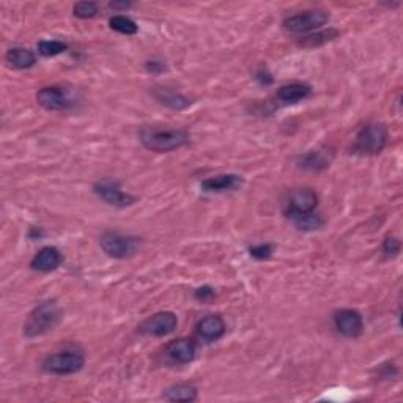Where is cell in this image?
I'll return each mask as SVG.
<instances>
[{"label":"cell","instance_id":"3","mask_svg":"<svg viewBox=\"0 0 403 403\" xmlns=\"http://www.w3.org/2000/svg\"><path fill=\"white\" fill-rule=\"evenodd\" d=\"M388 144V128L383 123H367L356 134L351 150L356 155L372 156L384 150Z\"/></svg>","mask_w":403,"mask_h":403},{"label":"cell","instance_id":"4","mask_svg":"<svg viewBox=\"0 0 403 403\" xmlns=\"http://www.w3.org/2000/svg\"><path fill=\"white\" fill-rule=\"evenodd\" d=\"M100 246L112 259H128L139 252L140 240L135 236L107 232L100 238Z\"/></svg>","mask_w":403,"mask_h":403},{"label":"cell","instance_id":"26","mask_svg":"<svg viewBox=\"0 0 403 403\" xmlns=\"http://www.w3.org/2000/svg\"><path fill=\"white\" fill-rule=\"evenodd\" d=\"M249 254H251V257L257 259V260H265V259L271 257L272 246L271 244H257V246L249 247Z\"/></svg>","mask_w":403,"mask_h":403},{"label":"cell","instance_id":"7","mask_svg":"<svg viewBox=\"0 0 403 403\" xmlns=\"http://www.w3.org/2000/svg\"><path fill=\"white\" fill-rule=\"evenodd\" d=\"M177 323V315L174 312H158V314L149 317V319L140 323L139 332L144 334V336L164 337L175 331Z\"/></svg>","mask_w":403,"mask_h":403},{"label":"cell","instance_id":"8","mask_svg":"<svg viewBox=\"0 0 403 403\" xmlns=\"http://www.w3.org/2000/svg\"><path fill=\"white\" fill-rule=\"evenodd\" d=\"M95 194L100 198H103L106 203H109L112 207L117 208H124L133 205L135 202V197L131 194H126L120 189V186L117 183H113L111 180H101L98 183H95L93 186Z\"/></svg>","mask_w":403,"mask_h":403},{"label":"cell","instance_id":"24","mask_svg":"<svg viewBox=\"0 0 403 403\" xmlns=\"http://www.w3.org/2000/svg\"><path fill=\"white\" fill-rule=\"evenodd\" d=\"M68 49V44L64 41H57V39H46V41L38 43V53L44 57H54Z\"/></svg>","mask_w":403,"mask_h":403},{"label":"cell","instance_id":"22","mask_svg":"<svg viewBox=\"0 0 403 403\" xmlns=\"http://www.w3.org/2000/svg\"><path fill=\"white\" fill-rule=\"evenodd\" d=\"M290 218L294 225L298 227L301 230H315L323 224L321 218L317 213L310 212V213H299V214H287Z\"/></svg>","mask_w":403,"mask_h":403},{"label":"cell","instance_id":"13","mask_svg":"<svg viewBox=\"0 0 403 403\" xmlns=\"http://www.w3.org/2000/svg\"><path fill=\"white\" fill-rule=\"evenodd\" d=\"M243 185V178L236 174H224L216 175V177H209L202 181L200 188L205 192H225V191H235Z\"/></svg>","mask_w":403,"mask_h":403},{"label":"cell","instance_id":"19","mask_svg":"<svg viewBox=\"0 0 403 403\" xmlns=\"http://www.w3.org/2000/svg\"><path fill=\"white\" fill-rule=\"evenodd\" d=\"M5 60H7L11 66L18 68V70H27V68L35 65L37 57L27 48H11L7 55H5Z\"/></svg>","mask_w":403,"mask_h":403},{"label":"cell","instance_id":"27","mask_svg":"<svg viewBox=\"0 0 403 403\" xmlns=\"http://www.w3.org/2000/svg\"><path fill=\"white\" fill-rule=\"evenodd\" d=\"M383 252L386 255H397L400 252V241L394 236H386L383 243Z\"/></svg>","mask_w":403,"mask_h":403},{"label":"cell","instance_id":"12","mask_svg":"<svg viewBox=\"0 0 403 403\" xmlns=\"http://www.w3.org/2000/svg\"><path fill=\"white\" fill-rule=\"evenodd\" d=\"M166 355L175 364H189L196 357V345L191 339H177L167 345Z\"/></svg>","mask_w":403,"mask_h":403},{"label":"cell","instance_id":"30","mask_svg":"<svg viewBox=\"0 0 403 403\" xmlns=\"http://www.w3.org/2000/svg\"><path fill=\"white\" fill-rule=\"evenodd\" d=\"M194 297H196V299L203 301V303H205V301H209L214 297V290L212 287H208V285L200 287V288H197V290H196Z\"/></svg>","mask_w":403,"mask_h":403},{"label":"cell","instance_id":"10","mask_svg":"<svg viewBox=\"0 0 403 403\" xmlns=\"http://www.w3.org/2000/svg\"><path fill=\"white\" fill-rule=\"evenodd\" d=\"M37 101L48 111H66L71 106V98L59 85H50L39 90Z\"/></svg>","mask_w":403,"mask_h":403},{"label":"cell","instance_id":"20","mask_svg":"<svg viewBox=\"0 0 403 403\" xmlns=\"http://www.w3.org/2000/svg\"><path fill=\"white\" fill-rule=\"evenodd\" d=\"M197 399V388L188 383L175 384L169 388L164 394V400L167 402H194Z\"/></svg>","mask_w":403,"mask_h":403},{"label":"cell","instance_id":"28","mask_svg":"<svg viewBox=\"0 0 403 403\" xmlns=\"http://www.w3.org/2000/svg\"><path fill=\"white\" fill-rule=\"evenodd\" d=\"M145 68H147V71L151 73V75H161V73H164L167 70L166 64H164V62H160V60L147 62Z\"/></svg>","mask_w":403,"mask_h":403},{"label":"cell","instance_id":"14","mask_svg":"<svg viewBox=\"0 0 403 403\" xmlns=\"http://www.w3.org/2000/svg\"><path fill=\"white\" fill-rule=\"evenodd\" d=\"M62 260H64V257H62L59 249L53 246H46V247H43L41 251L35 255V257H33L30 266H32V270L39 271V272H50L59 268V266L62 265Z\"/></svg>","mask_w":403,"mask_h":403},{"label":"cell","instance_id":"18","mask_svg":"<svg viewBox=\"0 0 403 403\" xmlns=\"http://www.w3.org/2000/svg\"><path fill=\"white\" fill-rule=\"evenodd\" d=\"M153 96L160 101L161 104L170 107V109L175 111H183L191 104L189 98H186L185 95L174 92V90L166 88V87H156L153 90Z\"/></svg>","mask_w":403,"mask_h":403},{"label":"cell","instance_id":"31","mask_svg":"<svg viewBox=\"0 0 403 403\" xmlns=\"http://www.w3.org/2000/svg\"><path fill=\"white\" fill-rule=\"evenodd\" d=\"M109 7L112 10H128L131 8V2H111Z\"/></svg>","mask_w":403,"mask_h":403},{"label":"cell","instance_id":"5","mask_svg":"<svg viewBox=\"0 0 403 403\" xmlns=\"http://www.w3.org/2000/svg\"><path fill=\"white\" fill-rule=\"evenodd\" d=\"M329 21V13L325 10H308L303 13L288 16L283 21V28L292 33H312L320 28Z\"/></svg>","mask_w":403,"mask_h":403},{"label":"cell","instance_id":"1","mask_svg":"<svg viewBox=\"0 0 403 403\" xmlns=\"http://www.w3.org/2000/svg\"><path fill=\"white\" fill-rule=\"evenodd\" d=\"M140 142L145 149L156 153H169L178 150L189 142V133L181 128L156 129L149 128L140 133Z\"/></svg>","mask_w":403,"mask_h":403},{"label":"cell","instance_id":"2","mask_svg":"<svg viewBox=\"0 0 403 403\" xmlns=\"http://www.w3.org/2000/svg\"><path fill=\"white\" fill-rule=\"evenodd\" d=\"M62 317L60 308L55 301H44L30 312L24 323V336L28 339L43 336L59 325Z\"/></svg>","mask_w":403,"mask_h":403},{"label":"cell","instance_id":"6","mask_svg":"<svg viewBox=\"0 0 403 403\" xmlns=\"http://www.w3.org/2000/svg\"><path fill=\"white\" fill-rule=\"evenodd\" d=\"M85 364V357L79 351H62L49 355L43 361V368L53 375H71L81 371Z\"/></svg>","mask_w":403,"mask_h":403},{"label":"cell","instance_id":"11","mask_svg":"<svg viewBox=\"0 0 403 403\" xmlns=\"http://www.w3.org/2000/svg\"><path fill=\"white\" fill-rule=\"evenodd\" d=\"M319 205V196L314 189L301 188L292 192L288 198V207L285 214H299V213H310Z\"/></svg>","mask_w":403,"mask_h":403},{"label":"cell","instance_id":"9","mask_svg":"<svg viewBox=\"0 0 403 403\" xmlns=\"http://www.w3.org/2000/svg\"><path fill=\"white\" fill-rule=\"evenodd\" d=\"M334 326L344 337L356 339L362 334L364 320L362 315L355 309H342L334 314Z\"/></svg>","mask_w":403,"mask_h":403},{"label":"cell","instance_id":"16","mask_svg":"<svg viewBox=\"0 0 403 403\" xmlns=\"http://www.w3.org/2000/svg\"><path fill=\"white\" fill-rule=\"evenodd\" d=\"M310 85L304 82H292L282 87L276 92V100L282 104H294L308 98L310 95Z\"/></svg>","mask_w":403,"mask_h":403},{"label":"cell","instance_id":"15","mask_svg":"<svg viewBox=\"0 0 403 403\" xmlns=\"http://www.w3.org/2000/svg\"><path fill=\"white\" fill-rule=\"evenodd\" d=\"M197 334L202 339L213 342L225 334V321L219 315H207L197 323Z\"/></svg>","mask_w":403,"mask_h":403},{"label":"cell","instance_id":"23","mask_svg":"<svg viewBox=\"0 0 403 403\" xmlns=\"http://www.w3.org/2000/svg\"><path fill=\"white\" fill-rule=\"evenodd\" d=\"M109 26L112 30H115L118 33H123V35H135L138 33V24L133 19L126 18V16H113L109 21Z\"/></svg>","mask_w":403,"mask_h":403},{"label":"cell","instance_id":"29","mask_svg":"<svg viewBox=\"0 0 403 403\" xmlns=\"http://www.w3.org/2000/svg\"><path fill=\"white\" fill-rule=\"evenodd\" d=\"M255 79L262 84V85H270L272 84V76H271V73L268 71V68L266 66H260L257 73H255Z\"/></svg>","mask_w":403,"mask_h":403},{"label":"cell","instance_id":"17","mask_svg":"<svg viewBox=\"0 0 403 403\" xmlns=\"http://www.w3.org/2000/svg\"><path fill=\"white\" fill-rule=\"evenodd\" d=\"M331 160H332V151H329L326 149L312 150L298 158V166L308 170H321L329 166Z\"/></svg>","mask_w":403,"mask_h":403},{"label":"cell","instance_id":"25","mask_svg":"<svg viewBox=\"0 0 403 403\" xmlns=\"http://www.w3.org/2000/svg\"><path fill=\"white\" fill-rule=\"evenodd\" d=\"M73 11H75V16H77V18L90 19L98 13V5L95 2H79L73 7Z\"/></svg>","mask_w":403,"mask_h":403},{"label":"cell","instance_id":"21","mask_svg":"<svg viewBox=\"0 0 403 403\" xmlns=\"http://www.w3.org/2000/svg\"><path fill=\"white\" fill-rule=\"evenodd\" d=\"M337 37H339V30H336V28L317 30V32L309 33V35L303 37L299 44L304 48H319V46H323V44L332 41V39L337 38Z\"/></svg>","mask_w":403,"mask_h":403}]
</instances>
